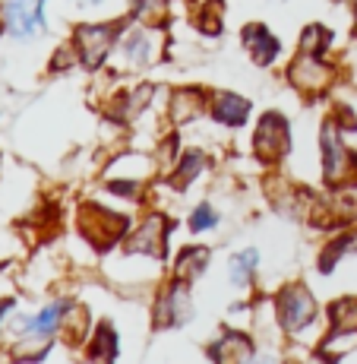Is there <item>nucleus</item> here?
<instances>
[{
	"mask_svg": "<svg viewBox=\"0 0 357 364\" xmlns=\"http://www.w3.org/2000/svg\"><path fill=\"white\" fill-rule=\"evenodd\" d=\"M319 317V304L313 298V291L304 282L282 285L275 295V323L282 326L288 336L307 333Z\"/></svg>",
	"mask_w": 357,
	"mask_h": 364,
	"instance_id": "f257e3e1",
	"label": "nucleus"
},
{
	"mask_svg": "<svg viewBox=\"0 0 357 364\" xmlns=\"http://www.w3.org/2000/svg\"><path fill=\"white\" fill-rule=\"evenodd\" d=\"M76 228H79V235L86 237L95 250H108V247H114L117 241L127 237L130 219L114 213V209L101 206V203H82L79 215H76Z\"/></svg>",
	"mask_w": 357,
	"mask_h": 364,
	"instance_id": "f03ea898",
	"label": "nucleus"
},
{
	"mask_svg": "<svg viewBox=\"0 0 357 364\" xmlns=\"http://www.w3.org/2000/svg\"><path fill=\"white\" fill-rule=\"evenodd\" d=\"M319 152H323V181L329 187H345L354 181L357 174V156H351V149L341 139V127L332 121L323 124L319 130Z\"/></svg>",
	"mask_w": 357,
	"mask_h": 364,
	"instance_id": "7ed1b4c3",
	"label": "nucleus"
},
{
	"mask_svg": "<svg viewBox=\"0 0 357 364\" xmlns=\"http://www.w3.org/2000/svg\"><path fill=\"white\" fill-rule=\"evenodd\" d=\"M121 26L117 23H79L73 29V48L79 54V64L86 70H98L108 60V54L114 51Z\"/></svg>",
	"mask_w": 357,
	"mask_h": 364,
	"instance_id": "20e7f679",
	"label": "nucleus"
},
{
	"mask_svg": "<svg viewBox=\"0 0 357 364\" xmlns=\"http://www.w3.org/2000/svg\"><path fill=\"white\" fill-rule=\"evenodd\" d=\"M291 149V124L278 111H265L253 130V156L263 165H278Z\"/></svg>",
	"mask_w": 357,
	"mask_h": 364,
	"instance_id": "39448f33",
	"label": "nucleus"
},
{
	"mask_svg": "<svg viewBox=\"0 0 357 364\" xmlns=\"http://www.w3.org/2000/svg\"><path fill=\"white\" fill-rule=\"evenodd\" d=\"M193 317V295L190 282L174 276L171 282L158 291L155 307H152V326L155 330H167V326H184Z\"/></svg>",
	"mask_w": 357,
	"mask_h": 364,
	"instance_id": "423d86ee",
	"label": "nucleus"
},
{
	"mask_svg": "<svg viewBox=\"0 0 357 364\" xmlns=\"http://www.w3.org/2000/svg\"><path fill=\"white\" fill-rule=\"evenodd\" d=\"M285 76H288V82L297 89L300 95L317 99V95H323L329 89V82H332V64L326 60V54L297 51V58L288 64Z\"/></svg>",
	"mask_w": 357,
	"mask_h": 364,
	"instance_id": "0eeeda50",
	"label": "nucleus"
},
{
	"mask_svg": "<svg viewBox=\"0 0 357 364\" xmlns=\"http://www.w3.org/2000/svg\"><path fill=\"white\" fill-rule=\"evenodd\" d=\"M158 45H162V38H158L155 26H133V29H123L117 35V58H121V64L127 70H145L152 67L158 60Z\"/></svg>",
	"mask_w": 357,
	"mask_h": 364,
	"instance_id": "6e6552de",
	"label": "nucleus"
},
{
	"mask_svg": "<svg viewBox=\"0 0 357 364\" xmlns=\"http://www.w3.org/2000/svg\"><path fill=\"white\" fill-rule=\"evenodd\" d=\"M167 228L171 222L158 213H149L139 222L133 232L123 237V254H139V257H152V260H162L167 250Z\"/></svg>",
	"mask_w": 357,
	"mask_h": 364,
	"instance_id": "1a4fd4ad",
	"label": "nucleus"
},
{
	"mask_svg": "<svg viewBox=\"0 0 357 364\" xmlns=\"http://www.w3.org/2000/svg\"><path fill=\"white\" fill-rule=\"evenodd\" d=\"M45 4L48 0H6L0 6V19L4 29L13 38H35L45 32Z\"/></svg>",
	"mask_w": 357,
	"mask_h": 364,
	"instance_id": "9d476101",
	"label": "nucleus"
},
{
	"mask_svg": "<svg viewBox=\"0 0 357 364\" xmlns=\"http://www.w3.org/2000/svg\"><path fill=\"white\" fill-rule=\"evenodd\" d=\"M70 304H73L70 298L51 301V304L41 307V311L35 314V317L19 320L16 330H19V333H26V342H45V346H51L54 336H60V326H64V317H67Z\"/></svg>",
	"mask_w": 357,
	"mask_h": 364,
	"instance_id": "9b49d317",
	"label": "nucleus"
},
{
	"mask_svg": "<svg viewBox=\"0 0 357 364\" xmlns=\"http://www.w3.org/2000/svg\"><path fill=\"white\" fill-rule=\"evenodd\" d=\"M206 355L212 361H221V364H228V361H253L256 358V342H253V336H247L241 330H225L215 342H209Z\"/></svg>",
	"mask_w": 357,
	"mask_h": 364,
	"instance_id": "f8f14e48",
	"label": "nucleus"
},
{
	"mask_svg": "<svg viewBox=\"0 0 357 364\" xmlns=\"http://www.w3.org/2000/svg\"><path fill=\"white\" fill-rule=\"evenodd\" d=\"M202 111H209L206 89L184 86V89H174L171 92V102H167V117H171V124H177V127L180 124H190L202 114Z\"/></svg>",
	"mask_w": 357,
	"mask_h": 364,
	"instance_id": "ddd939ff",
	"label": "nucleus"
},
{
	"mask_svg": "<svg viewBox=\"0 0 357 364\" xmlns=\"http://www.w3.org/2000/svg\"><path fill=\"white\" fill-rule=\"evenodd\" d=\"M250 102L237 92H215L209 99V117L221 127H243L250 121Z\"/></svg>",
	"mask_w": 357,
	"mask_h": 364,
	"instance_id": "4468645a",
	"label": "nucleus"
},
{
	"mask_svg": "<svg viewBox=\"0 0 357 364\" xmlns=\"http://www.w3.org/2000/svg\"><path fill=\"white\" fill-rule=\"evenodd\" d=\"M241 38H243V48H247V54L253 58V64H260V67H272V64H275L278 51H282V41H278L275 35L265 29L263 23L243 26Z\"/></svg>",
	"mask_w": 357,
	"mask_h": 364,
	"instance_id": "2eb2a0df",
	"label": "nucleus"
},
{
	"mask_svg": "<svg viewBox=\"0 0 357 364\" xmlns=\"http://www.w3.org/2000/svg\"><path fill=\"white\" fill-rule=\"evenodd\" d=\"M117 355H121V336H117V330L108 323V320L95 323L92 333H89V339H86V358L108 364V361H117Z\"/></svg>",
	"mask_w": 357,
	"mask_h": 364,
	"instance_id": "dca6fc26",
	"label": "nucleus"
},
{
	"mask_svg": "<svg viewBox=\"0 0 357 364\" xmlns=\"http://www.w3.org/2000/svg\"><path fill=\"white\" fill-rule=\"evenodd\" d=\"M206 165H209V159H206V152L202 149L180 152V159L174 162V171H171V187L174 191H187V187H190L193 181L202 174V168Z\"/></svg>",
	"mask_w": 357,
	"mask_h": 364,
	"instance_id": "f3484780",
	"label": "nucleus"
},
{
	"mask_svg": "<svg viewBox=\"0 0 357 364\" xmlns=\"http://www.w3.org/2000/svg\"><path fill=\"white\" fill-rule=\"evenodd\" d=\"M256 269H260V250H256V247L237 250V254L228 260L231 285H234V289H247V285H253Z\"/></svg>",
	"mask_w": 357,
	"mask_h": 364,
	"instance_id": "a211bd4d",
	"label": "nucleus"
},
{
	"mask_svg": "<svg viewBox=\"0 0 357 364\" xmlns=\"http://www.w3.org/2000/svg\"><path fill=\"white\" fill-rule=\"evenodd\" d=\"M206 266H209V247H202V244H190V247H180L177 250V260H174V276L193 282V279H199L202 272H206Z\"/></svg>",
	"mask_w": 357,
	"mask_h": 364,
	"instance_id": "6ab92c4d",
	"label": "nucleus"
},
{
	"mask_svg": "<svg viewBox=\"0 0 357 364\" xmlns=\"http://www.w3.org/2000/svg\"><path fill=\"white\" fill-rule=\"evenodd\" d=\"M354 346H357V330H339V326H329V333L323 336V342H319L317 358L339 361V358H345V352H351Z\"/></svg>",
	"mask_w": 357,
	"mask_h": 364,
	"instance_id": "aec40b11",
	"label": "nucleus"
},
{
	"mask_svg": "<svg viewBox=\"0 0 357 364\" xmlns=\"http://www.w3.org/2000/svg\"><path fill=\"white\" fill-rule=\"evenodd\" d=\"M86 336H89V311L73 301L64 317V326H60V339L67 346H86Z\"/></svg>",
	"mask_w": 357,
	"mask_h": 364,
	"instance_id": "412c9836",
	"label": "nucleus"
},
{
	"mask_svg": "<svg viewBox=\"0 0 357 364\" xmlns=\"http://www.w3.org/2000/svg\"><path fill=\"white\" fill-rule=\"evenodd\" d=\"M133 19L162 29L167 23V0H133Z\"/></svg>",
	"mask_w": 357,
	"mask_h": 364,
	"instance_id": "4be33fe9",
	"label": "nucleus"
},
{
	"mask_svg": "<svg viewBox=\"0 0 357 364\" xmlns=\"http://www.w3.org/2000/svg\"><path fill=\"white\" fill-rule=\"evenodd\" d=\"M354 247V235H339V237H332V241L323 247V254H319V272L323 276H329V272H335V266L341 263V257L348 254V250Z\"/></svg>",
	"mask_w": 357,
	"mask_h": 364,
	"instance_id": "5701e85b",
	"label": "nucleus"
},
{
	"mask_svg": "<svg viewBox=\"0 0 357 364\" xmlns=\"http://www.w3.org/2000/svg\"><path fill=\"white\" fill-rule=\"evenodd\" d=\"M329 326H339V330H357V298H339L329 304Z\"/></svg>",
	"mask_w": 357,
	"mask_h": 364,
	"instance_id": "b1692460",
	"label": "nucleus"
},
{
	"mask_svg": "<svg viewBox=\"0 0 357 364\" xmlns=\"http://www.w3.org/2000/svg\"><path fill=\"white\" fill-rule=\"evenodd\" d=\"M297 48L307 51V54H326L329 48H332V29H326V26H319V23L304 26Z\"/></svg>",
	"mask_w": 357,
	"mask_h": 364,
	"instance_id": "393cba45",
	"label": "nucleus"
},
{
	"mask_svg": "<svg viewBox=\"0 0 357 364\" xmlns=\"http://www.w3.org/2000/svg\"><path fill=\"white\" fill-rule=\"evenodd\" d=\"M196 29L202 35H221V0H206L199 6V16H196Z\"/></svg>",
	"mask_w": 357,
	"mask_h": 364,
	"instance_id": "a878e982",
	"label": "nucleus"
},
{
	"mask_svg": "<svg viewBox=\"0 0 357 364\" xmlns=\"http://www.w3.org/2000/svg\"><path fill=\"white\" fill-rule=\"evenodd\" d=\"M215 225H219V213H215L209 203H199V206L193 209V215H190V232L202 235V232H212Z\"/></svg>",
	"mask_w": 357,
	"mask_h": 364,
	"instance_id": "bb28decb",
	"label": "nucleus"
},
{
	"mask_svg": "<svg viewBox=\"0 0 357 364\" xmlns=\"http://www.w3.org/2000/svg\"><path fill=\"white\" fill-rule=\"evenodd\" d=\"M104 191L114 193V197H123V200H139L143 181H133V178H108V181H104Z\"/></svg>",
	"mask_w": 357,
	"mask_h": 364,
	"instance_id": "cd10ccee",
	"label": "nucleus"
},
{
	"mask_svg": "<svg viewBox=\"0 0 357 364\" xmlns=\"http://www.w3.org/2000/svg\"><path fill=\"white\" fill-rule=\"evenodd\" d=\"M177 146H180V136H177V133H171V136L162 139V146H158V152H155V165L162 168V171L177 162Z\"/></svg>",
	"mask_w": 357,
	"mask_h": 364,
	"instance_id": "c85d7f7f",
	"label": "nucleus"
},
{
	"mask_svg": "<svg viewBox=\"0 0 357 364\" xmlns=\"http://www.w3.org/2000/svg\"><path fill=\"white\" fill-rule=\"evenodd\" d=\"M73 64H79V54H76V48H73V41L70 45H64L57 54H54V60H51V70L54 73H60V70H70Z\"/></svg>",
	"mask_w": 357,
	"mask_h": 364,
	"instance_id": "c756f323",
	"label": "nucleus"
},
{
	"mask_svg": "<svg viewBox=\"0 0 357 364\" xmlns=\"http://www.w3.org/2000/svg\"><path fill=\"white\" fill-rule=\"evenodd\" d=\"M348 4H351V29L357 35V0H348Z\"/></svg>",
	"mask_w": 357,
	"mask_h": 364,
	"instance_id": "7c9ffc66",
	"label": "nucleus"
},
{
	"mask_svg": "<svg viewBox=\"0 0 357 364\" xmlns=\"http://www.w3.org/2000/svg\"><path fill=\"white\" fill-rule=\"evenodd\" d=\"M10 307H13V301H4V304H0V323H4V314L10 311Z\"/></svg>",
	"mask_w": 357,
	"mask_h": 364,
	"instance_id": "2f4dec72",
	"label": "nucleus"
},
{
	"mask_svg": "<svg viewBox=\"0 0 357 364\" xmlns=\"http://www.w3.org/2000/svg\"><path fill=\"white\" fill-rule=\"evenodd\" d=\"M79 4H101V0H79Z\"/></svg>",
	"mask_w": 357,
	"mask_h": 364,
	"instance_id": "473e14b6",
	"label": "nucleus"
}]
</instances>
